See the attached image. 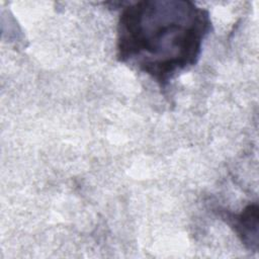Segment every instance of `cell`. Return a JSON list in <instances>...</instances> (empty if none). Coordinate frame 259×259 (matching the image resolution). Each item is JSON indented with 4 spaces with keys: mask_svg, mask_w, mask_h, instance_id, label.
Here are the masks:
<instances>
[{
    "mask_svg": "<svg viewBox=\"0 0 259 259\" xmlns=\"http://www.w3.org/2000/svg\"><path fill=\"white\" fill-rule=\"evenodd\" d=\"M211 29L208 10L191 1L127 3L117 22L116 58L166 89L177 74L198 62Z\"/></svg>",
    "mask_w": 259,
    "mask_h": 259,
    "instance_id": "6da1fadb",
    "label": "cell"
},
{
    "mask_svg": "<svg viewBox=\"0 0 259 259\" xmlns=\"http://www.w3.org/2000/svg\"><path fill=\"white\" fill-rule=\"evenodd\" d=\"M258 205L249 204L242 212L225 211L222 217L234 229L241 241L251 250L258 248Z\"/></svg>",
    "mask_w": 259,
    "mask_h": 259,
    "instance_id": "7a4b0ae2",
    "label": "cell"
}]
</instances>
